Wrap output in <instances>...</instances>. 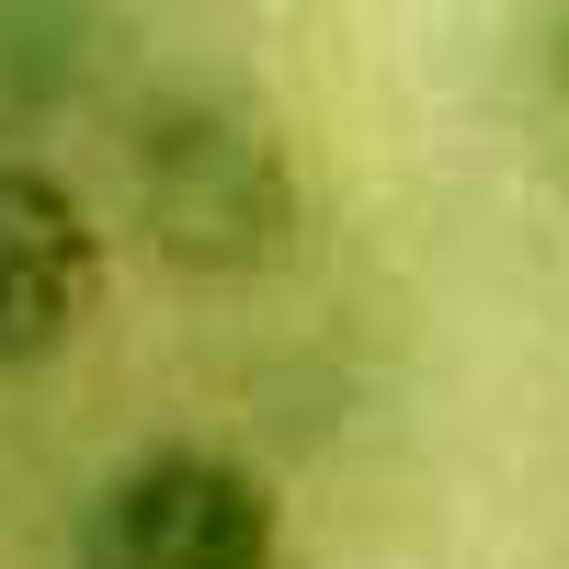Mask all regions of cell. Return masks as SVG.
I'll list each match as a JSON object with an SVG mask.
<instances>
[{"label": "cell", "instance_id": "cell-1", "mask_svg": "<svg viewBox=\"0 0 569 569\" xmlns=\"http://www.w3.org/2000/svg\"><path fill=\"white\" fill-rule=\"evenodd\" d=\"M126 206L149 228V251L194 284H251L297 251V160L251 103L217 91H171L126 126Z\"/></svg>", "mask_w": 569, "mask_h": 569}, {"label": "cell", "instance_id": "cell-2", "mask_svg": "<svg viewBox=\"0 0 569 569\" xmlns=\"http://www.w3.org/2000/svg\"><path fill=\"white\" fill-rule=\"evenodd\" d=\"M80 569H284V501L228 445H137L80 501Z\"/></svg>", "mask_w": 569, "mask_h": 569}, {"label": "cell", "instance_id": "cell-3", "mask_svg": "<svg viewBox=\"0 0 569 569\" xmlns=\"http://www.w3.org/2000/svg\"><path fill=\"white\" fill-rule=\"evenodd\" d=\"M103 308V228L69 194V171L0 149V376L58 365Z\"/></svg>", "mask_w": 569, "mask_h": 569}, {"label": "cell", "instance_id": "cell-4", "mask_svg": "<svg viewBox=\"0 0 569 569\" xmlns=\"http://www.w3.org/2000/svg\"><path fill=\"white\" fill-rule=\"evenodd\" d=\"M80 91V0H0V149Z\"/></svg>", "mask_w": 569, "mask_h": 569}, {"label": "cell", "instance_id": "cell-5", "mask_svg": "<svg viewBox=\"0 0 569 569\" xmlns=\"http://www.w3.org/2000/svg\"><path fill=\"white\" fill-rule=\"evenodd\" d=\"M536 69H547L558 114H569V0H547V23H536Z\"/></svg>", "mask_w": 569, "mask_h": 569}]
</instances>
